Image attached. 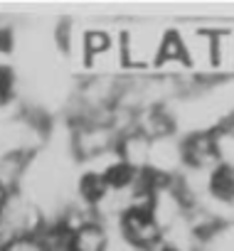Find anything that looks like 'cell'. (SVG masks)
<instances>
[{
    "label": "cell",
    "mask_w": 234,
    "mask_h": 251,
    "mask_svg": "<svg viewBox=\"0 0 234 251\" xmlns=\"http://www.w3.org/2000/svg\"><path fill=\"white\" fill-rule=\"evenodd\" d=\"M45 214L40 207L20 192H13L0 212V244L18 236H37L45 226Z\"/></svg>",
    "instance_id": "obj_2"
},
{
    "label": "cell",
    "mask_w": 234,
    "mask_h": 251,
    "mask_svg": "<svg viewBox=\"0 0 234 251\" xmlns=\"http://www.w3.org/2000/svg\"><path fill=\"white\" fill-rule=\"evenodd\" d=\"M116 234L133 251H158L163 246V229L153 219V214L143 212H124L116 219Z\"/></svg>",
    "instance_id": "obj_4"
},
{
    "label": "cell",
    "mask_w": 234,
    "mask_h": 251,
    "mask_svg": "<svg viewBox=\"0 0 234 251\" xmlns=\"http://www.w3.org/2000/svg\"><path fill=\"white\" fill-rule=\"evenodd\" d=\"M119 131L113 128L111 123H72V131H69V148L72 155L81 163L116 151L119 146Z\"/></svg>",
    "instance_id": "obj_3"
},
{
    "label": "cell",
    "mask_w": 234,
    "mask_h": 251,
    "mask_svg": "<svg viewBox=\"0 0 234 251\" xmlns=\"http://www.w3.org/2000/svg\"><path fill=\"white\" fill-rule=\"evenodd\" d=\"M13 192H8L3 185H0V212H3V207H5V202H8V197H10Z\"/></svg>",
    "instance_id": "obj_14"
},
{
    "label": "cell",
    "mask_w": 234,
    "mask_h": 251,
    "mask_svg": "<svg viewBox=\"0 0 234 251\" xmlns=\"http://www.w3.org/2000/svg\"><path fill=\"white\" fill-rule=\"evenodd\" d=\"M182 148V170H197V173H212L219 163V143L214 131H195L185 133L180 138Z\"/></svg>",
    "instance_id": "obj_5"
},
{
    "label": "cell",
    "mask_w": 234,
    "mask_h": 251,
    "mask_svg": "<svg viewBox=\"0 0 234 251\" xmlns=\"http://www.w3.org/2000/svg\"><path fill=\"white\" fill-rule=\"evenodd\" d=\"M212 67L227 76L234 74V30L222 27L214 30V47H212Z\"/></svg>",
    "instance_id": "obj_10"
},
{
    "label": "cell",
    "mask_w": 234,
    "mask_h": 251,
    "mask_svg": "<svg viewBox=\"0 0 234 251\" xmlns=\"http://www.w3.org/2000/svg\"><path fill=\"white\" fill-rule=\"evenodd\" d=\"M148 170H153L158 175H168V177H178L182 173V148H180L178 133L151 141Z\"/></svg>",
    "instance_id": "obj_7"
},
{
    "label": "cell",
    "mask_w": 234,
    "mask_h": 251,
    "mask_svg": "<svg viewBox=\"0 0 234 251\" xmlns=\"http://www.w3.org/2000/svg\"><path fill=\"white\" fill-rule=\"evenodd\" d=\"M116 153H119V158L136 173L146 170L148 168V153H151V138L131 131L126 136L119 138V146H116Z\"/></svg>",
    "instance_id": "obj_9"
},
{
    "label": "cell",
    "mask_w": 234,
    "mask_h": 251,
    "mask_svg": "<svg viewBox=\"0 0 234 251\" xmlns=\"http://www.w3.org/2000/svg\"><path fill=\"white\" fill-rule=\"evenodd\" d=\"M111 229L108 224L94 219L77 231H72V251H108L111 246Z\"/></svg>",
    "instance_id": "obj_8"
},
{
    "label": "cell",
    "mask_w": 234,
    "mask_h": 251,
    "mask_svg": "<svg viewBox=\"0 0 234 251\" xmlns=\"http://www.w3.org/2000/svg\"><path fill=\"white\" fill-rule=\"evenodd\" d=\"M207 197L217 202H232L234 200V165L219 163L207 175Z\"/></svg>",
    "instance_id": "obj_11"
},
{
    "label": "cell",
    "mask_w": 234,
    "mask_h": 251,
    "mask_svg": "<svg viewBox=\"0 0 234 251\" xmlns=\"http://www.w3.org/2000/svg\"><path fill=\"white\" fill-rule=\"evenodd\" d=\"M0 251H45L37 236H18L0 244Z\"/></svg>",
    "instance_id": "obj_13"
},
{
    "label": "cell",
    "mask_w": 234,
    "mask_h": 251,
    "mask_svg": "<svg viewBox=\"0 0 234 251\" xmlns=\"http://www.w3.org/2000/svg\"><path fill=\"white\" fill-rule=\"evenodd\" d=\"M187 69L190 72H214L212 67V47H214V30L212 27H178Z\"/></svg>",
    "instance_id": "obj_6"
},
{
    "label": "cell",
    "mask_w": 234,
    "mask_h": 251,
    "mask_svg": "<svg viewBox=\"0 0 234 251\" xmlns=\"http://www.w3.org/2000/svg\"><path fill=\"white\" fill-rule=\"evenodd\" d=\"M15 94H18V76L10 69V64L0 62V106L13 103Z\"/></svg>",
    "instance_id": "obj_12"
},
{
    "label": "cell",
    "mask_w": 234,
    "mask_h": 251,
    "mask_svg": "<svg viewBox=\"0 0 234 251\" xmlns=\"http://www.w3.org/2000/svg\"><path fill=\"white\" fill-rule=\"evenodd\" d=\"M165 30L168 27L156 25V23H138V25H131V27H124L121 32H116L121 69H148V67H153Z\"/></svg>",
    "instance_id": "obj_1"
},
{
    "label": "cell",
    "mask_w": 234,
    "mask_h": 251,
    "mask_svg": "<svg viewBox=\"0 0 234 251\" xmlns=\"http://www.w3.org/2000/svg\"><path fill=\"white\" fill-rule=\"evenodd\" d=\"M158 251H170V249H163V246H160V249H158Z\"/></svg>",
    "instance_id": "obj_15"
}]
</instances>
